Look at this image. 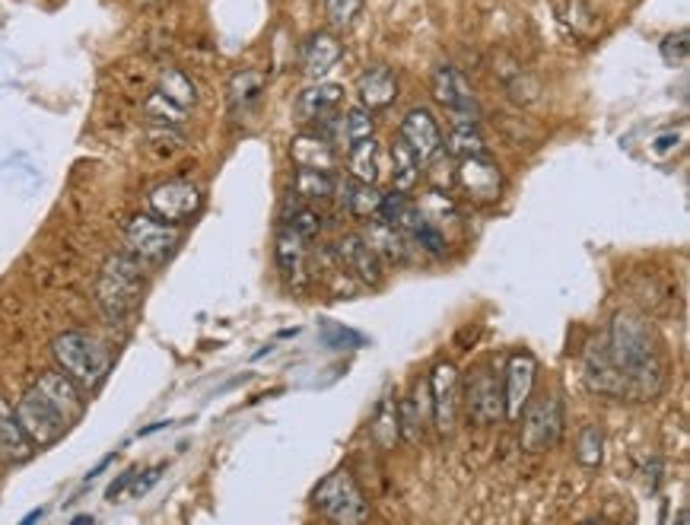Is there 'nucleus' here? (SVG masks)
I'll return each instance as SVG.
<instances>
[{
	"instance_id": "nucleus-1",
	"label": "nucleus",
	"mask_w": 690,
	"mask_h": 525,
	"mask_svg": "<svg viewBox=\"0 0 690 525\" xmlns=\"http://www.w3.org/2000/svg\"><path fill=\"white\" fill-rule=\"evenodd\" d=\"M605 351L624 379L626 398H649L662 389V383H665L662 344L646 319H640L633 312L614 316Z\"/></svg>"
},
{
	"instance_id": "nucleus-2",
	"label": "nucleus",
	"mask_w": 690,
	"mask_h": 525,
	"mask_svg": "<svg viewBox=\"0 0 690 525\" xmlns=\"http://www.w3.org/2000/svg\"><path fill=\"white\" fill-rule=\"evenodd\" d=\"M143 271L134 255H112L108 262L102 264V274H99L96 284V303L99 312L105 322L112 326H122L143 296Z\"/></svg>"
},
{
	"instance_id": "nucleus-3",
	"label": "nucleus",
	"mask_w": 690,
	"mask_h": 525,
	"mask_svg": "<svg viewBox=\"0 0 690 525\" xmlns=\"http://www.w3.org/2000/svg\"><path fill=\"white\" fill-rule=\"evenodd\" d=\"M51 357L61 366V373H67L83 392H93L102 386L105 373H108V347L87 334V331H65L51 341Z\"/></svg>"
},
{
	"instance_id": "nucleus-4",
	"label": "nucleus",
	"mask_w": 690,
	"mask_h": 525,
	"mask_svg": "<svg viewBox=\"0 0 690 525\" xmlns=\"http://www.w3.org/2000/svg\"><path fill=\"white\" fill-rule=\"evenodd\" d=\"M312 506L319 516H325L331 523H366L369 520V503L363 497L360 484L354 481L350 471H334L329 475L315 493H312Z\"/></svg>"
},
{
	"instance_id": "nucleus-5",
	"label": "nucleus",
	"mask_w": 690,
	"mask_h": 525,
	"mask_svg": "<svg viewBox=\"0 0 690 525\" xmlns=\"http://www.w3.org/2000/svg\"><path fill=\"white\" fill-rule=\"evenodd\" d=\"M13 411H16V421H20V427L30 436L33 446H51V443H58L65 436V430L70 427V421L61 414V408L42 392V389H35V386L30 392H23V398L16 401Z\"/></svg>"
},
{
	"instance_id": "nucleus-6",
	"label": "nucleus",
	"mask_w": 690,
	"mask_h": 525,
	"mask_svg": "<svg viewBox=\"0 0 690 525\" xmlns=\"http://www.w3.org/2000/svg\"><path fill=\"white\" fill-rule=\"evenodd\" d=\"M125 242H128L134 259L160 264L175 252V246H179V227L175 224H165V220L153 217V214H137V217L128 220V227H125Z\"/></svg>"
},
{
	"instance_id": "nucleus-7",
	"label": "nucleus",
	"mask_w": 690,
	"mask_h": 525,
	"mask_svg": "<svg viewBox=\"0 0 690 525\" xmlns=\"http://www.w3.org/2000/svg\"><path fill=\"white\" fill-rule=\"evenodd\" d=\"M526 418H522V446L528 453H544L557 446L563 436V401L557 395H541L534 401H526Z\"/></svg>"
},
{
	"instance_id": "nucleus-8",
	"label": "nucleus",
	"mask_w": 690,
	"mask_h": 525,
	"mask_svg": "<svg viewBox=\"0 0 690 525\" xmlns=\"http://www.w3.org/2000/svg\"><path fill=\"white\" fill-rule=\"evenodd\" d=\"M427 389L429 408H433V424H436L439 433H452L456 430V418H459V369L449 361L436 363Z\"/></svg>"
},
{
	"instance_id": "nucleus-9",
	"label": "nucleus",
	"mask_w": 690,
	"mask_h": 525,
	"mask_svg": "<svg viewBox=\"0 0 690 525\" xmlns=\"http://www.w3.org/2000/svg\"><path fill=\"white\" fill-rule=\"evenodd\" d=\"M464 408H468V418L481 427H491L503 418V383L493 376V369L478 366L471 373L468 389H464Z\"/></svg>"
},
{
	"instance_id": "nucleus-10",
	"label": "nucleus",
	"mask_w": 690,
	"mask_h": 525,
	"mask_svg": "<svg viewBox=\"0 0 690 525\" xmlns=\"http://www.w3.org/2000/svg\"><path fill=\"white\" fill-rule=\"evenodd\" d=\"M433 96L456 115V122L478 125V99L471 93V83L464 80L459 67L439 65L433 70Z\"/></svg>"
},
{
	"instance_id": "nucleus-11",
	"label": "nucleus",
	"mask_w": 690,
	"mask_h": 525,
	"mask_svg": "<svg viewBox=\"0 0 690 525\" xmlns=\"http://www.w3.org/2000/svg\"><path fill=\"white\" fill-rule=\"evenodd\" d=\"M147 204H150L153 217L179 227L200 210V192H197V185L185 182V179H172V182H163L160 189H153Z\"/></svg>"
},
{
	"instance_id": "nucleus-12",
	"label": "nucleus",
	"mask_w": 690,
	"mask_h": 525,
	"mask_svg": "<svg viewBox=\"0 0 690 525\" xmlns=\"http://www.w3.org/2000/svg\"><path fill=\"white\" fill-rule=\"evenodd\" d=\"M456 179H459L461 192L471 197L474 204H493L503 195V172H499V166L493 163L487 153L459 160Z\"/></svg>"
},
{
	"instance_id": "nucleus-13",
	"label": "nucleus",
	"mask_w": 690,
	"mask_h": 525,
	"mask_svg": "<svg viewBox=\"0 0 690 525\" xmlns=\"http://www.w3.org/2000/svg\"><path fill=\"white\" fill-rule=\"evenodd\" d=\"M398 137L411 147V153L421 160V166L429 163V160H436V157L442 153V132H439V122L433 118V112L424 109V105H417V109H411V112L404 115L401 134H398Z\"/></svg>"
},
{
	"instance_id": "nucleus-14",
	"label": "nucleus",
	"mask_w": 690,
	"mask_h": 525,
	"mask_svg": "<svg viewBox=\"0 0 690 525\" xmlns=\"http://www.w3.org/2000/svg\"><path fill=\"white\" fill-rule=\"evenodd\" d=\"M534 376H538V363L531 354H513L506 363V376H503V418L519 421L522 408L531 398L534 389Z\"/></svg>"
},
{
	"instance_id": "nucleus-15",
	"label": "nucleus",
	"mask_w": 690,
	"mask_h": 525,
	"mask_svg": "<svg viewBox=\"0 0 690 525\" xmlns=\"http://www.w3.org/2000/svg\"><path fill=\"white\" fill-rule=\"evenodd\" d=\"M341 105H344V87H337V83H315V87H309V90L299 93V99H296V115L306 125L329 128V125L337 122Z\"/></svg>"
},
{
	"instance_id": "nucleus-16",
	"label": "nucleus",
	"mask_w": 690,
	"mask_h": 525,
	"mask_svg": "<svg viewBox=\"0 0 690 525\" xmlns=\"http://www.w3.org/2000/svg\"><path fill=\"white\" fill-rule=\"evenodd\" d=\"M334 255H337L341 267H347L363 284H369V287L382 284V262H379V255L372 252V246L363 239L360 232H350V236L337 239L334 242Z\"/></svg>"
},
{
	"instance_id": "nucleus-17",
	"label": "nucleus",
	"mask_w": 690,
	"mask_h": 525,
	"mask_svg": "<svg viewBox=\"0 0 690 525\" xmlns=\"http://www.w3.org/2000/svg\"><path fill=\"white\" fill-rule=\"evenodd\" d=\"M357 96H360L363 109H369V112L389 109L398 99V77H394L392 67H366L360 73V80H357Z\"/></svg>"
},
{
	"instance_id": "nucleus-18",
	"label": "nucleus",
	"mask_w": 690,
	"mask_h": 525,
	"mask_svg": "<svg viewBox=\"0 0 690 525\" xmlns=\"http://www.w3.org/2000/svg\"><path fill=\"white\" fill-rule=\"evenodd\" d=\"M277 267H280V274L287 277V281H294V284H302L306 281V262H309V246H312V239H306V236H299L294 232L290 227H277Z\"/></svg>"
},
{
	"instance_id": "nucleus-19",
	"label": "nucleus",
	"mask_w": 690,
	"mask_h": 525,
	"mask_svg": "<svg viewBox=\"0 0 690 525\" xmlns=\"http://www.w3.org/2000/svg\"><path fill=\"white\" fill-rule=\"evenodd\" d=\"M35 389H42V392L48 395L61 408V414H65L70 424L83 414V389L67 373H61V369L42 373L38 383H35Z\"/></svg>"
},
{
	"instance_id": "nucleus-20",
	"label": "nucleus",
	"mask_w": 690,
	"mask_h": 525,
	"mask_svg": "<svg viewBox=\"0 0 690 525\" xmlns=\"http://www.w3.org/2000/svg\"><path fill=\"white\" fill-rule=\"evenodd\" d=\"M363 239L372 246V252L379 255V262H392V264H404L411 249H407V236L392 227L389 220L382 217H369V230L363 232Z\"/></svg>"
},
{
	"instance_id": "nucleus-21",
	"label": "nucleus",
	"mask_w": 690,
	"mask_h": 525,
	"mask_svg": "<svg viewBox=\"0 0 690 525\" xmlns=\"http://www.w3.org/2000/svg\"><path fill=\"white\" fill-rule=\"evenodd\" d=\"M586 383H589L591 392L611 395V398H626L624 379H621V373L614 369V363L608 357L605 344L591 347L589 354H586Z\"/></svg>"
},
{
	"instance_id": "nucleus-22",
	"label": "nucleus",
	"mask_w": 690,
	"mask_h": 525,
	"mask_svg": "<svg viewBox=\"0 0 690 525\" xmlns=\"http://www.w3.org/2000/svg\"><path fill=\"white\" fill-rule=\"evenodd\" d=\"M341 42L331 33H315L306 45H302V70L312 80H322L325 73H331V67L341 61Z\"/></svg>"
},
{
	"instance_id": "nucleus-23",
	"label": "nucleus",
	"mask_w": 690,
	"mask_h": 525,
	"mask_svg": "<svg viewBox=\"0 0 690 525\" xmlns=\"http://www.w3.org/2000/svg\"><path fill=\"white\" fill-rule=\"evenodd\" d=\"M33 456V443L23 433L16 411L0 398V459L3 461H26Z\"/></svg>"
},
{
	"instance_id": "nucleus-24",
	"label": "nucleus",
	"mask_w": 690,
	"mask_h": 525,
	"mask_svg": "<svg viewBox=\"0 0 690 525\" xmlns=\"http://www.w3.org/2000/svg\"><path fill=\"white\" fill-rule=\"evenodd\" d=\"M347 169H350V179H360V182H369L376 185L379 175H382V150H379V140L376 137H363L357 144L347 147Z\"/></svg>"
},
{
	"instance_id": "nucleus-25",
	"label": "nucleus",
	"mask_w": 690,
	"mask_h": 525,
	"mask_svg": "<svg viewBox=\"0 0 690 525\" xmlns=\"http://www.w3.org/2000/svg\"><path fill=\"white\" fill-rule=\"evenodd\" d=\"M337 192V179L331 175L329 169H306L299 166L294 175V195L309 201V204H322L331 201Z\"/></svg>"
},
{
	"instance_id": "nucleus-26",
	"label": "nucleus",
	"mask_w": 690,
	"mask_h": 525,
	"mask_svg": "<svg viewBox=\"0 0 690 525\" xmlns=\"http://www.w3.org/2000/svg\"><path fill=\"white\" fill-rule=\"evenodd\" d=\"M280 224L299 232V236H306V239H315L322 232V214L315 210V204H309L302 197H287Z\"/></svg>"
},
{
	"instance_id": "nucleus-27",
	"label": "nucleus",
	"mask_w": 690,
	"mask_h": 525,
	"mask_svg": "<svg viewBox=\"0 0 690 525\" xmlns=\"http://www.w3.org/2000/svg\"><path fill=\"white\" fill-rule=\"evenodd\" d=\"M344 207L354 214V217H360V220H369V217H376L379 214V204H382V195L376 192V185H369V182H360V179H347L344 182Z\"/></svg>"
},
{
	"instance_id": "nucleus-28",
	"label": "nucleus",
	"mask_w": 690,
	"mask_h": 525,
	"mask_svg": "<svg viewBox=\"0 0 690 525\" xmlns=\"http://www.w3.org/2000/svg\"><path fill=\"white\" fill-rule=\"evenodd\" d=\"M264 90V77L258 70H239L230 80V112L239 115V112H249Z\"/></svg>"
},
{
	"instance_id": "nucleus-29",
	"label": "nucleus",
	"mask_w": 690,
	"mask_h": 525,
	"mask_svg": "<svg viewBox=\"0 0 690 525\" xmlns=\"http://www.w3.org/2000/svg\"><path fill=\"white\" fill-rule=\"evenodd\" d=\"M421 179V160L411 153V147L398 137L392 144V182L398 192H411Z\"/></svg>"
},
{
	"instance_id": "nucleus-30",
	"label": "nucleus",
	"mask_w": 690,
	"mask_h": 525,
	"mask_svg": "<svg viewBox=\"0 0 690 525\" xmlns=\"http://www.w3.org/2000/svg\"><path fill=\"white\" fill-rule=\"evenodd\" d=\"M157 93H163L169 102H175L182 109H192L197 102V90L192 83V77L185 70H179V67H165L160 73V90Z\"/></svg>"
},
{
	"instance_id": "nucleus-31",
	"label": "nucleus",
	"mask_w": 690,
	"mask_h": 525,
	"mask_svg": "<svg viewBox=\"0 0 690 525\" xmlns=\"http://www.w3.org/2000/svg\"><path fill=\"white\" fill-rule=\"evenodd\" d=\"M294 160L306 169H329V172L337 163L334 150L319 137H299L294 144Z\"/></svg>"
},
{
	"instance_id": "nucleus-32",
	"label": "nucleus",
	"mask_w": 690,
	"mask_h": 525,
	"mask_svg": "<svg viewBox=\"0 0 690 525\" xmlns=\"http://www.w3.org/2000/svg\"><path fill=\"white\" fill-rule=\"evenodd\" d=\"M446 150L452 153V157H478V153H487V144H484V137L478 134L474 125H468V122H452V132H449V140H446Z\"/></svg>"
},
{
	"instance_id": "nucleus-33",
	"label": "nucleus",
	"mask_w": 690,
	"mask_h": 525,
	"mask_svg": "<svg viewBox=\"0 0 690 525\" xmlns=\"http://www.w3.org/2000/svg\"><path fill=\"white\" fill-rule=\"evenodd\" d=\"M372 436L379 446H394V440L401 436V427H398V408L392 404V398H386L376 411V421H372Z\"/></svg>"
},
{
	"instance_id": "nucleus-34",
	"label": "nucleus",
	"mask_w": 690,
	"mask_h": 525,
	"mask_svg": "<svg viewBox=\"0 0 690 525\" xmlns=\"http://www.w3.org/2000/svg\"><path fill=\"white\" fill-rule=\"evenodd\" d=\"M185 112H188V109L169 102L163 93H153V96L147 99V118L157 122V125H179V122L185 118Z\"/></svg>"
},
{
	"instance_id": "nucleus-35",
	"label": "nucleus",
	"mask_w": 690,
	"mask_h": 525,
	"mask_svg": "<svg viewBox=\"0 0 690 525\" xmlns=\"http://www.w3.org/2000/svg\"><path fill=\"white\" fill-rule=\"evenodd\" d=\"M341 132L347 137V144H357L363 137H372V112L369 109H350L347 115H344V125H341Z\"/></svg>"
},
{
	"instance_id": "nucleus-36",
	"label": "nucleus",
	"mask_w": 690,
	"mask_h": 525,
	"mask_svg": "<svg viewBox=\"0 0 690 525\" xmlns=\"http://www.w3.org/2000/svg\"><path fill=\"white\" fill-rule=\"evenodd\" d=\"M331 26H350L363 10V0H325Z\"/></svg>"
},
{
	"instance_id": "nucleus-37",
	"label": "nucleus",
	"mask_w": 690,
	"mask_h": 525,
	"mask_svg": "<svg viewBox=\"0 0 690 525\" xmlns=\"http://www.w3.org/2000/svg\"><path fill=\"white\" fill-rule=\"evenodd\" d=\"M576 453H579V461H583V465H598V461H601V430L598 427L583 430V433H579Z\"/></svg>"
},
{
	"instance_id": "nucleus-38",
	"label": "nucleus",
	"mask_w": 690,
	"mask_h": 525,
	"mask_svg": "<svg viewBox=\"0 0 690 525\" xmlns=\"http://www.w3.org/2000/svg\"><path fill=\"white\" fill-rule=\"evenodd\" d=\"M662 58L668 65H685L688 61V30H678V33L665 35L662 42Z\"/></svg>"
},
{
	"instance_id": "nucleus-39",
	"label": "nucleus",
	"mask_w": 690,
	"mask_h": 525,
	"mask_svg": "<svg viewBox=\"0 0 690 525\" xmlns=\"http://www.w3.org/2000/svg\"><path fill=\"white\" fill-rule=\"evenodd\" d=\"M160 475H163V468H150L147 475H143V481H131L134 488H131V497H143V493L150 491L157 481H160Z\"/></svg>"
},
{
	"instance_id": "nucleus-40",
	"label": "nucleus",
	"mask_w": 690,
	"mask_h": 525,
	"mask_svg": "<svg viewBox=\"0 0 690 525\" xmlns=\"http://www.w3.org/2000/svg\"><path fill=\"white\" fill-rule=\"evenodd\" d=\"M38 520H42V510H35V513H30V516H26L23 523H38Z\"/></svg>"
}]
</instances>
